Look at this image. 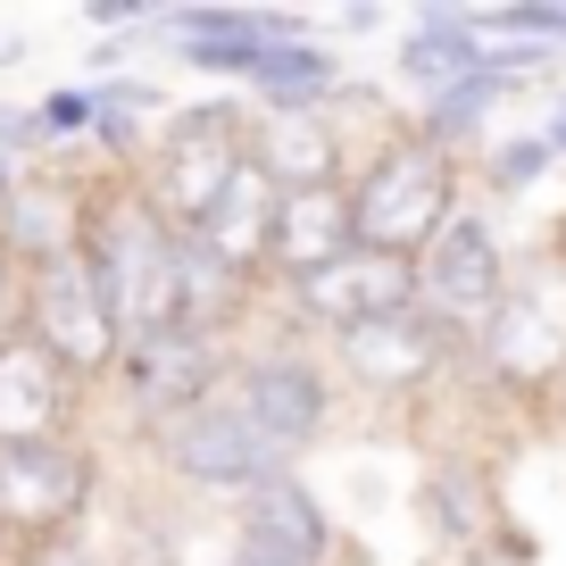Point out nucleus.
<instances>
[{"label":"nucleus","instance_id":"obj_1","mask_svg":"<svg viewBox=\"0 0 566 566\" xmlns=\"http://www.w3.org/2000/svg\"><path fill=\"white\" fill-rule=\"evenodd\" d=\"M176 242L184 233L142 200V184L101 167V184H92V200H84V242H75V259H84L117 342H142V334H159V325H176Z\"/></svg>","mask_w":566,"mask_h":566},{"label":"nucleus","instance_id":"obj_2","mask_svg":"<svg viewBox=\"0 0 566 566\" xmlns=\"http://www.w3.org/2000/svg\"><path fill=\"white\" fill-rule=\"evenodd\" d=\"M350 226H358V250H384V259H424V242L450 226V217L475 200V184H467V159H450V150H433V142L417 134V125H391V134H375L367 150L350 159Z\"/></svg>","mask_w":566,"mask_h":566},{"label":"nucleus","instance_id":"obj_3","mask_svg":"<svg viewBox=\"0 0 566 566\" xmlns=\"http://www.w3.org/2000/svg\"><path fill=\"white\" fill-rule=\"evenodd\" d=\"M226 400L242 408V417L259 424V433H266V442H275L292 467H301L308 450H325V442H334V433H342V408H350L317 342L283 334V325H266V317L250 325L242 342H233Z\"/></svg>","mask_w":566,"mask_h":566},{"label":"nucleus","instance_id":"obj_4","mask_svg":"<svg viewBox=\"0 0 566 566\" xmlns=\"http://www.w3.org/2000/svg\"><path fill=\"white\" fill-rule=\"evenodd\" d=\"M242 167H250V101L242 92H209V101L167 108V125H159V142L142 150L134 184L176 233H192L200 217L226 200V184L242 176Z\"/></svg>","mask_w":566,"mask_h":566},{"label":"nucleus","instance_id":"obj_5","mask_svg":"<svg viewBox=\"0 0 566 566\" xmlns=\"http://www.w3.org/2000/svg\"><path fill=\"white\" fill-rule=\"evenodd\" d=\"M142 467H150V483H159L176 509H233V500H250L266 475H283L292 459L217 391V400H200L192 417L159 424V433L142 442Z\"/></svg>","mask_w":566,"mask_h":566},{"label":"nucleus","instance_id":"obj_6","mask_svg":"<svg viewBox=\"0 0 566 566\" xmlns=\"http://www.w3.org/2000/svg\"><path fill=\"white\" fill-rule=\"evenodd\" d=\"M467 375L500 400H558L566 391V250L516 259L500 317L467 350Z\"/></svg>","mask_w":566,"mask_h":566},{"label":"nucleus","instance_id":"obj_7","mask_svg":"<svg viewBox=\"0 0 566 566\" xmlns=\"http://www.w3.org/2000/svg\"><path fill=\"white\" fill-rule=\"evenodd\" d=\"M101 500H108V450H101V433L0 450V549L75 542V533H92Z\"/></svg>","mask_w":566,"mask_h":566},{"label":"nucleus","instance_id":"obj_8","mask_svg":"<svg viewBox=\"0 0 566 566\" xmlns=\"http://www.w3.org/2000/svg\"><path fill=\"white\" fill-rule=\"evenodd\" d=\"M226 367H233L226 334L159 325V334L125 342L117 375H108V391H101V417H117V433L142 450L159 424H176V417H192L200 400H217V391H226Z\"/></svg>","mask_w":566,"mask_h":566},{"label":"nucleus","instance_id":"obj_9","mask_svg":"<svg viewBox=\"0 0 566 566\" xmlns=\"http://www.w3.org/2000/svg\"><path fill=\"white\" fill-rule=\"evenodd\" d=\"M325 367H334L342 400H358V408H417L467 367V350L408 301V308H391V317H375V325L334 334L325 342Z\"/></svg>","mask_w":566,"mask_h":566},{"label":"nucleus","instance_id":"obj_10","mask_svg":"<svg viewBox=\"0 0 566 566\" xmlns=\"http://www.w3.org/2000/svg\"><path fill=\"white\" fill-rule=\"evenodd\" d=\"M509 275H516V250H509V233H500V217L483 209V200H467L417 259V308L442 325L459 350H475V334L500 317V301H509Z\"/></svg>","mask_w":566,"mask_h":566},{"label":"nucleus","instance_id":"obj_11","mask_svg":"<svg viewBox=\"0 0 566 566\" xmlns=\"http://www.w3.org/2000/svg\"><path fill=\"white\" fill-rule=\"evenodd\" d=\"M408 301H417V266H408V259H384V250H350V259H334V266H317V275L266 292L259 317L325 350L334 334L375 325V317H391V308H408Z\"/></svg>","mask_w":566,"mask_h":566},{"label":"nucleus","instance_id":"obj_12","mask_svg":"<svg viewBox=\"0 0 566 566\" xmlns=\"http://www.w3.org/2000/svg\"><path fill=\"white\" fill-rule=\"evenodd\" d=\"M226 533L242 549H259V558H283V566H367L358 533L334 516V500H325L301 467H283V475H266L250 500H233Z\"/></svg>","mask_w":566,"mask_h":566},{"label":"nucleus","instance_id":"obj_13","mask_svg":"<svg viewBox=\"0 0 566 566\" xmlns=\"http://www.w3.org/2000/svg\"><path fill=\"white\" fill-rule=\"evenodd\" d=\"M159 34H167V51L184 59V75H209V84L242 92L266 42L317 34V18L266 9V0H176V9H159Z\"/></svg>","mask_w":566,"mask_h":566},{"label":"nucleus","instance_id":"obj_14","mask_svg":"<svg viewBox=\"0 0 566 566\" xmlns=\"http://www.w3.org/2000/svg\"><path fill=\"white\" fill-rule=\"evenodd\" d=\"M25 334H34L92 400L108 391V375H117V358H125V342H117V325H108L101 292H92L84 259H51V266L25 275Z\"/></svg>","mask_w":566,"mask_h":566},{"label":"nucleus","instance_id":"obj_15","mask_svg":"<svg viewBox=\"0 0 566 566\" xmlns=\"http://www.w3.org/2000/svg\"><path fill=\"white\" fill-rule=\"evenodd\" d=\"M92 184H101V159H92V150H75V159H34L0 192V259L25 266V275L51 266V259H75Z\"/></svg>","mask_w":566,"mask_h":566},{"label":"nucleus","instance_id":"obj_16","mask_svg":"<svg viewBox=\"0 0 566 566\" xmlns=\"http://www.w3.org/2000/svg\"><path fill=\"white\" fill-rule=\"evenodd\" d=\"M67 433H101V400L34 334H9L0 342V450L67 442Z\"/></svg>","mask_w":566,"mask_h":566},{"label":"nucleus","instance_id":"obj_17","mask_svg":"<svg viewBox=\"0 0 566 566\" xmlns=\"http://www.w3.org/2000/svg\"><path fill=\"white\" fill-rule=\"evenodd\" d=\"M367 142L334 117V108H301V117H259L250 108V167H259L275 192H325V184H350V159Z\"/></svg>","mask_w":566,"mask_h":566},{"label":"nucleus","instance_id":"obj_18","mask_svg":"<svg viewBox=\"0 0 566 566\" xmlns=\"http://www.w3.org/2000/svg\"><path fill=\"white\" fill-rule=\"evenodd\" d=\"M483 59H492V42L475 34V9L424 0L417 18L400 25V42H391V84H400L408 101H433V92H450V84H467V75H483Z\"/></svg>","mask_w":566,"mask_h":566},{"label":"nucleus","instance_id":"obj_19","mask_svg":"<svg viewBox=\"0 0 566 566\" xmlns=\"http://www.w3.org/2000/svg\"><path fill=\"white\" fill-rule=\"evenodd\" d=\"M358 226H350V192L325 184V192H275V242H266V292L317 275V266L350 259Z\"/></svg>","mask_w":566,"mask_h":566},{"label":"nucleus","instance_id":"obj_20","mask_svg":"<svg viewBox=\"0 0 566 566\" xmlns=\"http://www.w3.org/2000/svg\"><path fill=\"white\" fill-rule=\"evenodd\" d=\"M417 516H424V533L442 549H459V558L492 549L500 542V492H492V475H483V459L442 450V459L417 475Z\"/></svg>","mask_w":566,"mask_h":566},{"label":"nucleus","instance_id":"obj_21","mask_svg":"<svg viewBox=\"0 0 566 566\" xmlns=\"http://www.w3.org/2000/svg\"><path fill=\"white\" fill-rule=\"evenodd\" d=\"M350 59L334 51L325 34H301V42H266L259 67H250L242 101L259 108V117H301V108H334V92L350 84Z\"/></svg>","mask_w":566,"mask_h":566},{"label":"nucleus","instance_id":"obj_22","mask_svg":"<svg viewBox=\"0 0 566 566\" xmlns=\"http://www.w3.org/2000/svg\"><path fill=\"white\" fill-rule=\"evenodd\" d=\"M192 242L209 250L217 266H233L242 283H259V292H266V242H275V184H266L259 167H242V176L226 184V200H217V209L192 226Z\"/></svg>","mask_w":566,"mask_h":566},{"label":"nucleus","instance_id":"obj_23","mask_svg":"<svg viewBox=\"0 0 566 566\" xmlns=\"http://www.w3.org/2000/svg\"><path fill=\"white\" fill-rule=\"evenodd\" d=\"M516 92H525V84H516V75H500L492 59H483V75H467V84L417 101V108H408V125H417L433 150H450V159H475L483 142L500 134V108H509Z\"/></svg>","mask_w":566,"mask_h":566},{"label":"nucleus","instance_id":"obj_24","mask_svg":"<svg viewBox=\"0 0 566 566\" xmlns=\"http://www.w3.org/2000/svg\"><path fill=\"white\" fill-rule=\"evenodd\" d=\"M549 142H542V125H500L492 142H483L475 159H467V184H475V200L492 209V200H525V192H542L549 184Z\"/></svg>","mask_w":566,"mask_h":566},{"label":"nucleus","instance_id":"obj_25","mask_svg":"<svg viewBox=\"0 0 566 566\" xmlns=\"http://www.w3.org/2000/svg\"><path fill=\"white\" fill-rule=\"evenodd\" d=\"M25 117H34V150H42V159H75V150H92V84H84V75L42 84L34 101H25Z\"/></svg>","mask_w":566,"mask_h":566},{"label":"nucleus","instance_id":"obj_26","mask_svg":"<svg viewBox=\"0 0 566 566\" xmlns=\"http://www.w3.org/2000/svg\"><path fill=\"white\" fill-rule=\"evenodd\" d=\"M9 566H117L92 533H75V542H51V549H9Z\"/></svg>","mask_w":566,"mask_h":566},{"label":"nucleus","instance_id":"obj_27","mask_svg":"<svg viewBox=\"0 0 566 566\" xmlns=\"http://www.w3.org/2000/svg\"><path fill=\"white\" fill-rule=\"evenodd\" d=\"M34 117H25V101H0V167H34Z\"/></svg>","mask_w":566,"mask_h":566},{"label":"nucleus","instance_id":"obj_28","mask_svg":"<svg viewBox=\"0 0 566 566\" xmlns=\"http://www.w3.org/2000/svg\"><path fill=\"white\" fill-rule=\"evenodd\" d=\"M9 334H25V266L0 259V342Z\"/></svg>","mask_w":566,"mask_h":566},{"label":"nucleus","instance_id":"obj_29","mask_svg":"<svg viewBox=\"0 0 566 566\" xmlns=\"http://www.w3.org/2000/svg\"><path fill=\"white\" fill-rule=\"evenodd\" d=\"M325 34H342V42H358V34H384V9H334V18H325Z\"/></svg>","mask_w":566,"mask_h":566},{"label":"nucleus","instance_id":"obj_30","mask_svg":"<svg viewBox=\"0 0 566 566\" xmlns=\"http://www.w3.org/2000/svg\"><path fill=\"white\" fill-rule=\"evenodd\" d=\"M542 142H549V159H566V84L549 92V108H542Z\"/></svg>","mask_w":566,"mask_h":566},{"label":"nucleus","instance_id":"obj_31","mask_svg":"<svg viewBox=\"0 0 566 566\" xmlns=\"http://www.w3.org/2000/svg\"><path fill=\"white\" fill-rule=\"evenodd\" d=\"M217 566H283V558H259V549H242V542L226 533V558H217Z\"/></svg>","mask_w":566,"mask_h":566},{"label":"nucleus","instance_id":"obj_32","mask_svg":"<svg viewBox=\"0 0 566 566\" xmlns=\"http://www.w3.org/2000/svg\"><path fill=\"white\" fill-rule=\"evenodd\" d=\"M9 67H25V42L18 34H0V75H9Z\"/></svg>","mask_w":566,"mask_h":566},{"label":"nucleus","instance_id":"obj_33","mask_svg":"<svg viewBox=\"0 0 566 566\" xmlns=\"http://www.w3.org/2000/svg\"><path fill=\"white\" fill-rule=\"evenodd\" d=\"M18 176H25V167H0V192H9V184H18Z\"/></svg>","mask_w":566,"mask_h":566},{"label":"nucleus","instance_id":"obj_34","mask_svg":"<svg viewBox=\"0 0 566 566\" xmlns=\"http://www.w3.org/2000/svg\"><path fill=\"white\" fill-rule=\"evenodd\" d=\"M558 417H566V391H558Z\"/></svg>","mask_w":566,"mask_h":566},{"label":"nucleus","instance_id":"obj_35","mask_svg":"<svg viewBox=\"0 0 566 566\" xmlns=\"http://www.w3.org/2000/svg\"><path fill=\"white\" fill-rule=\"evenodd\" d=\"M0 566H9V549H0Z\"/></svg>","mask_w":566,"mask_h":566}]
</instances>
